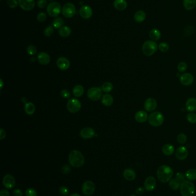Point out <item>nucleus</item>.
<instances>
[{
	"label": "nucleus",
	"mask_w": 196,
	"mask_h": 196,
	"mask_svg": "<svg viewBox=\"0 0 196 196\" xmlns=\"http://www.w3.org/2000/svg\"><path fill=\"white\" fill-rule=\"evenodd\" d=\"M157 175L160 182L166 184L171 179L173 176V171L170 167L167 165H162L158 169Z\"/></svg>",
	"instance_id": "1"
},
{
	"label": "nucleus",
	"mask_w": 196,
	"mask_h": 196,
	"mask_svg": "<svg viewBox=\"0 0 196 196\" xmlns=\"http://www.w3.org/2000/svg\"><path fill=\"white\" fill-rule=\"evenodd\" d=\"M69 162L72 166L75 168L80 167L84 165L85 158L81 152L77 150H74L69 154Z\"/></svg>",
	"instance_id": "2"
},
{
	"label": "nucleus",
	"mask_w": 196,
	"mask_h": 196,
	"mask_svg": "<svg viewBox=\"0 0 196 196\" xmlns=\"http://www.w3.org/2000/svg\"><path fill=\"white\" fill-rule=\"evenodd\" d=\"M180 192L182 196H193L195 192V184L190 181H184L181 184Z\"/></svg>",
	"instance_id": "3"
},
{
	"label": "nucleus",
	"mask_w": 196,
	"mask_h": 196,
	"mask_svg": "<svg viewBox=\"0 0 196 196\" xmlns=\"http://www.w3.org/2000/svg\"><path fill=\"white\" fill-rule=\"evenodd\" d=\"M158 49V45L152 40H147L142 45L143 53L146 56L153 55Z\"/></svg>",
	"instance_id": "4"
},
{
	"label": "nucleus",
	"mask_w": 196,
	"mask_h": 196,
	"mask_svg": "<svg viewBox=\"0 0 196 196\" xmlns=\"http://www.w3.org/2000/svg\"><path fill=\"white\" fill-rule=\"evenodd\" d=\"M164 119V117L161 112L155 111L148 116V121L149 124L152 127H159L163 123Z\"/></svg>",
	"instance_id": "5"
},
{
	"label": "nucleus",
	"mask_w": 196,
	"mask_h": 196,
	"mask_svg": "<svg viewBox=\"0 0 196 196\" xmlns=\"http://www.w3.org/2000/svg\"><path fill=\"white\" fill-rule=\"evenodd\" d=\"M61 5L58 2H52L47 7V12L49 16L55 17L58 16L61 12Z\"/></svg>",
	"instance_id": "6"
},
{
	"label": "nucleus",
	"mask_w": 196,
	"mask_h": 196,
	"mask_svg": "<svg viewBox=\"0 0 196 196\" xmlns=\"http://www.w3.org/2000/svg\"><path fill=\"white\" fill-rule=\"evenodd\" d=\"M62 14L66 18H71L76 13V9L75 5L71 2H68L65 4L62 9Z\"/></svg>",
	"instance_id": "7"
},
{
	"label": "nucleus",
	"mask_w": 196,
	"mask_h": 196,
	"mask_svg": "<svg viewBox=\"0 0 196 196\" xmlns=\"http://www.w3.org/2000/svg\"><path fill=\"white\" fill-rule=\"evenodd\" d=\"M67 108L71 113H76L78 112L81 108V103L77 99L73 98L68 101Z\"/></svg>",
	"instance_id": "8"
},
{
	"label": "nucleus",
	"mask_w": 196,
	"mask_h": 196,
	"mask_svg": "<svg viewBox=\"0 0 196 196\" xmlns=\"http://www.w3.org/2000/svg\"><path fill=\"white\" fill-rule=\"evenodd\" d=\"M96 186L93 182L91 181H85L82 186V190L84 195L90 196L93 195L95 191Z\"/></svg>",
	"instance_id": "9"
},
{
	"label": "nucleus",
	"mask_w": 196,
	"mask_h": 196,
	"mask_svg": "<svg viewBox=\"0 0 196 196\" xmlns=\"http://www.w3.org/2000/svg\"><path fill=\"white\" fill-rule=\"evenodd\" d=\"M102 91L101 88L98 87H92L89 89L88 91V98L93 101L98 100L102 96Z\"/></svg>",
	"instance_id": "10"
},
{
	"label": "nucleus",
	"mask_w": 196,
	"mask_h": 196,
	"mask_svg": "<svg viewBox=\"0 0 196 196\" xmlns=\"http://www.w3.org/2000/svg\"><path fill=\"white\" fill-rule=\"evenodd\" d=\"M179 81L182 85L184 86H189L194 82V77L190 73H185L180 76Z\"/></svg>",
	"instance_id": "11"
},
{
	"label": "nucleus",
	"mask_w": 196,
	"mask_h": 196,
	"mask_svg": "<svg viewBox=\"0 0 196 196\" xmlns=\"http://www.w3.org/2000/svg\"><path fill=\"white\" fill-rule=\"evenodd\" d=\"M18 2L20 8L25 11L32 10L35 5V0H18Z\"/></svg>",
	"instance_id": "12"
},
{
	"label": "nucleus",
	"mask_w": 196,
	"mask_h": 196,
	"mask_svg": "<svg viewBox=\"0 0 196 196\" xmlns=\"http://www.w3.org/2000/svg\"><path fill=\"white\" fill-rule=\"evenodd\" d=\"M156 186L157 181L155 178L153 176L148 177L144 181V188L148 192H151L155 189Z\"/></svg>",
	"instance_id": "13"
},
{
	"label": "nucleus",
	"mask_w": 196,
	"mask_h": 196,
	"mask_svg": "<svg viewBox=\"0 0 196 196\" xmlns=\"http://www.w3.org/2000/svg\"><path fill=\"white\" fill-rule=\"evenodd\" d=\"M3 185L7 189H12L16 185V181L14 177L12 175L8 174L3 178L2 180Z\"/></svg>",
	"instance_id": "14"
},
{
	"label": "nucleus",
	"mask_w": 196,
	"mask_h": 196,
	"mask_svg": "<svg viewBox=\"0 0 196 196\" xmlns=\"http://www.w3.org/2000/svg\"><path fill=\"white\" fill-rule=\"evenodd\" d=\"M157 100L153 98H147L144 103V108L148 112L154 111L157 107Z\"/></svg>",
	"instance_id": "15"
},
{
	"label": "nucleus",
	"mask_w": 196,
	"mask_h": 196,
	"mask_svg": "<svg viewBox=\"0 0 196 196\" xmlns=\"http://www.w3.org/2000/svg\"><path fill=\"white\" fill-rule=\"evenodd\" d=\"M79 14L82 18L84 19H89L93 15V10L89 6L84 5L80 8Z\"/></svg>",
	"instance_id": "16"
},
{
	"label": "nucleus",
	"mask_w": 196,
	"mask_h": 196,
	"mask_svg": "<svg viewBox=\"0 0 196 196\" xmlns=\"http://www.w3.org/2000/svg\"><path fill=\"white\" fill-rule=\"evenodd\" d=\"M188 150L184 146L178 147L176 151V157L178 160L184 161L188 156Z\"/></svg>",
	"instance_id": "17"
},
{
	"label": "nucleus",
	"mask_w": 196,
	"mask_h": 196,
	"mask_svg": "<svg viewBox=\"0 0 196 196\" xmlns=\"http://www.w3.org/2000/svg\"><path fill=\"white\" fill-rule=\"evenodd\" d=\"M95 135V131L92 128H84L80 132L81 137L83 139H90L94 137Z\"/></svg>",
	"instance_id": "18"
},
{
	"label": "nucleus",
	"mask_w": 196,
	"mask_h": 196,
	"mask_svg": "<svg viewBox=\"0 0 196 196\" xmlns=\"http://www.w3.org/2000/svg\"><path fill=\"white\" fill-rule=\"evenodd\" d=\"M57 66L60 69L65 71L69 68L70 63L69 60L65 57H60L57 60Z\"/></svg>",
	"instance_id": "19"
},
{
	"label": "nucleus",
	"mask_w": 196,
	"mask_h": 196,
	"mask_svg": "<svg viewBox=\"0 0 196 196\" xmlns=\"http://www.w3.org/2000/svg\"><path fill=\"white\" fill-rule=\"evenodd\" d=\"M135 119L138 123H144L148 120V115L146 111L140 110L135 114Z\"/></svg>",
	"instance_id": "20"
},
{
	"label": "nucleus",
	"mask_w": 196,
	"mask_h": 196,
	"mask_svg": "<svg viewBox=\"0 0 196 196\" xmlns=\"http://www.w3.org/2000/svg\"><path fill=\"white\" fill-rule=\"evenodd\" d=\"M185 107L189 112H193L196 111V99L195 98H189L186 100Z\"/></svg>",
	"instance_id": "21"
},
{
	"label": "nucleus",
	"mask_w": 196,
	"mask_h": 196,
	"mask_svg": "<svg viewBox=\"0 0 196 196\" xmlns=\"http://www.w3.org/2000/svg\"><path fill=\"white\" fill-rule=\"evenodd\" d=\"M38 60L40 64L43 65H47L50 62V56L46 52H40L38 55Z\"/></svg>",
	"instance_id": "22"
},
{
	"label": "nucleus",
	"mask_w": 196,
	"mask_h": 196,
	"mask_svg": "<svg viewBox=\"0 0 196 196\" xmlns=\"http://www.w3.org/2000/svg\"><path fill=\"white\" fill-rule=\"evenodd\" d=\"M123 177L128 181H133L136 178V174L134 170L127 168L123 172Z\"/></svg>",
	"instance_id": "23"
},
{
	"label": "nucleus",
	"mask_w": 196,
	"mask_h": 196,
	"mask_svg": "<svg viewBox=\"0 0 196 196\" xmlns=\"http://www.w3.org/2000/svg\"><path fill=\"white\" fill-rule=\"evenodd\" d=\"M113 6L116 9L120 11L125 10L127 7V2L126 0H115Z\"/></svg>",
	"instance_id": "24"
},
{
	"label": "nucleus",
	"mask_w": 196,
	"mask_h": 196,
	"mask_svg": "<svg viewBox=\"0 0 196 196\" xmlns=\"http://www.w3.org/2000/svg\"><path fill=\"white\" fill-rule=\"evenodd\" d=\"M162 151L163 154H165V156H170L174 152V147L170 143H167L163 146Z\"/></svg>",
	"instance_id": "25"
},
{
	"label": "nucleus",
	"mask_w": 196,
	"mask_h": 196,
	"mask_svg": "<svg viewBox=\"0 0 196 196\" xmlns=\"http://www.w3.org/2000/svg\"><path fill=\"white\" fill-rule=\"evenodd\" d=\"M134 20L136 22H142L144 21L146 18V14L144 11L140 10L137 11L134 14Z\"/></svg>",
	"instance_id": "26"
},
{
	"label": "nucleus",
	"mask_w": 196,
	"mask_h": 196,
	"mask_svg": "<svg viewBox=\"0 0 196 196\" xmlns=\"http://www.w3.org/2000/svg\"><path fill=\"white\" fill-rule=\"evenodd\" d=\"M149 37L152 41H158L161 37L160 32L157 29H152L150 31Z\"/></svg>",
	"instance_id": "27"
},
{
	"label": "nucleus",
	"mask_w": 196,
	"mask_h": 196,
	"mask_svg": "<svg viewBox=\"0 0 196 196\" xmlns=\"http://www.w3.org/2000/svg\"><path fill=\"white\" fill-rule=\"evenodd\" d=\"M183 5L186 10H193L196 7V0H184Z\"/></svg>",
	"instance_id": "28"
},
{
	"label": "nucleus",
	"mask_w": 196,
	"mask_h": 196,
	"mask_svg": "<svg viewBox=\"0 0 196 196\" xmlns=\"http://www.w3.org/2000/svg\"><path fill=\"white\" fill-rule=\"evenodd\" d=\"M113 103V98L109 94H105L102 98V103L107 106H110Z\"/></svg>",
	"instance_id": "29"
},
{
	"label": "nucleus",
	"mask_w": 196,
	"mask_h": 196,
	"mask_svg": "<svg viewBox=\"0 0 196 196\" xmlns=\"http://www.w3.org/2000/svg\"><path fill=\"white\" fill-rule=\"evenodd\" d=\"M59 35L63 37H66L70 36V35L71 33V30L70 28L68 26H63L60 28H59Z\"/></svg>",
	"instance_id": "30"
},
{
	"label": "nucleus",
	"mask_w": 196,
	"mask_h": 196,
	"mask_svg": "<svg viewBox=\"0 0 196 196\" xmlns=\"http://www.w3.org/2000/svg\"><path fill=\"white\" fill-rule=\"evenodd\" d=\"M181 182H179L176 178L171 179L170 181L168 182V186L170 187L171 189L173 190H176L179 188H180Z\"/></svg>",
	"instance_id": "31"
},
{
	"label": "nucleus",
	"mask_w": 196,
	"mask_h": 196,
	"mask_svg": "<svg viewBox=\"0 0 196 196\" xmlns=\"http://www.w3.org/2000/svg\"><path fill=\"white\" fill-rule=\"evenodd\" d=\"M186 178L189 181H194L196 179V169H190L186 171L185 173Z\"/></svg>",
	"instance_id": "32"
},
{
	"label": "nucleus",
	"mask_w": 196,
	"mask_h": 196,
	"mask_svg": "<svg viewBox=\"0 0 196 196\" xmlns=\"http://www.w3.org/2000/svg\"><path fill=\"white\" fill-rule=\"evenodd\" d=\"M73 94L76 97H81L84 93V88L81 85H77L73 88Z\"/></svg>",
	"instance_id": "33"
},
{
	"label": "nucleus",
	"mask_w": 196,
	"mask_h": 196,
	"mask_svg": "<svg viewBox=\"0 0 196 196\" xmlns=\"http://www.w3.org/2000/svg\"><path fill=\"white\" fill-rule=\"evenodd\" d=\"M25 111L28 115L33 114L35 111V105L31 102L27 103L25 105Z\"/></svg>",
	"instance_id": "34"
},
{
	"label": "nucleus",
	"mask_w": 196,
	"mask_h": 196,
	"mask_svg": "<svg viewBox=\"0 0 196 196\" xmlns=\"http://www.w3.org/2000/svg\"><path fill=\"white\" fill-rule=\"evenodd\" d=\"M64 25V20L60 17L55 18L52 21V26L56 29L60 28Z\"/></svg>",
	"instance_id": "35"
},
{
	"label": "nucleus",
	"mask_w": 196,
	"mask_h": 196,
	"mask_svg": "<svg viewBox=\"0 0 196 196\" xmlns=\"http://www.w3.org/2000/svg\"><path fill=\"white\" fill-rule=\"evenodd\" d=\"M178 142L181 145H184L187 142V136L184 133H180L176 137Z\"/></svg>",
	"instance_id": "36"
},
{
	"label": "nucleus",
	"mask_w": 196,
	"mask_h": 196,
	"mask_svg": "<svg viewBox=\"0 0 196 196\" xmlns=\"http://www.w3.org/2000/svg\"><path fill=\"white\" fill-rule=\"evenodd\" d=\"M113 86L110 82H105L102 86V89L105 92H110L112 91Z\"/></svg>",
	"instance_id": "37"
},
{
	"label": "nucleus",
	"mask_w": 196,
	"mask_h": 196,
	"mask_svg": "<svg viewBox=\"0 0 196 196\" xmlns=\"http://www.w3.org/2000/svg\"><path fill=\"white\" fill-rule=\"evenodd\" d=\"M187 120L192 124L196 123V114L194 112H190L186 115Z\"/></svg>",
	"instance_id": "38"
},
{
	"label": "nucleus",
	"mask_w": 196,
	"mask_h": 196,
	"mask_svg": "<svg viewBox=\"0 0 196 196\" xmlns=\"http://www.w3.org/2000/svg\"><path fill=\"white\" fill-rule=\"evenodd\" d=\"M158 48L160 50V51H161L162 52L166 53L169 49V45L167 43H165V42L160 43L158 45Z\"/></svg>",
	"instance_id": "39"
},
{
	"label": "nucleus",
	"mask_w": 196,
	"mask_h": 196,
	"mask_svg": "<svg viewBox=\"0 0 196 196\" xmlns=\"http://www.w3.org/2000/svg\"><path fill=\"white\" fill-rule=\"evenodd\" d=\"M187 68V66L185 62L184 61H181L180 62L178 66H177V69L178 71L179 72H184L186 71V69Z\"/></svg>",
	"instance_id": "40"
},
{
	"label": "nucleus",
	"mask_w": 196,
	"mask_h": 196,
	"mask_svg": "<svg viewBox=\"0 0 196 196\" xmlns=\"http://www.w3.org/2000/svg\"><path fill=\"white\" fill-rule=\"evenodd\" d=\"M26 196H37V192L33 188L30 187L25 190Z\"/></svg>",
	"instance_id": "41"
},
{
	"label": "nucleus",
	"mask_w": 196,
	"mask_h": 196,
	"mask_svg": "<svg viewBox=\"0 0 196 196\" xmlns=\"http://www.w3.org/2000/svg\"><path fill=\"white\" fill-rule=\"evenodd\" d=\"M53 33H54V28L51 25H49L47 28H46L44 32V35L46 37H50L53 34Z\"/></svg>",
	"instance_id": "42"
},
{
	"label": "nucleus",
	"mask_w": 196,
	"mask_h": 196,
	"mask_svg": "<svg viewBox=\"0 0 196 196\" xmlns=\"http://www.w3.org/2000/svg\"><path fill=\"white\" fill-rule=\"evenodd\" d=\"M27 52L30 55H34L37 53V48L33 45H30L27 49Z\"/></svg>",
	"instance_id": "43"
},
{
	"label": "nucleus",
	"mask_w": 196,
	"mask_h": 196,
	"mask_svg": "<svg viewBox=\"0 0 196 196\" xmlns=\"http://www.w3.org/2000/svg\"><path fill=\"white\" fill-rule=\"evenodd\" d=\"M194 28L192 26H187L186 28H185V30H184V33H185V35L186 36L192 35L193 33H194Z\"/></svg>",
	"instance_id": "44"
},
{
	"label": "nucleus",
	"mask_w": 196,
	"mask_h": 196,
	"mask_svg": "<svg viewBox=\"0 0 196 196\" xmlns=\"http://www.w3.org/2000/svg\"><path fill=\"white\" fill-rule=\"evenodd\" d=\"M59 193L63 196H68L69 194V189L67 187L65 186H61L59 189Z\"/></svg>",
	"instance_id": "45"
},
{
	"label": "nucleus",
	"mask_w": 196,
	"mask_h": 196,
	"mask_svg": "<svg viewBox=\"0 0 196 196\" xmlns=\"http://www.w3.org/2000/svg\"><path fill=\"white\" fill-rule=\"evenodd\" d=\"M18 1L17 0H7V4L11 9H14L17 7L18 5Z\"/></svg>",
	"instance_id": "46"
},
{
	"label": "nucleus",
	"mask_w": 196,
	"mask_h": 196,
	"mask_svg": "<svg viewBox=\"0 0 196 196\" xmlns=\"http://www.w3.org/2000/svg\"><path fill=\"white\" fill-rule=\"evenodd\" d=\"M47 19V14L44 12H40L37 16V20L39 22H44Z\"/></svg>",
	"instance_id": "47"
},
{
	"label": "nucleus",
	"mask_w": 196,
	"mask_h": 196,
	"mask_svg": "<svg viewBox=\"0 0 196 196\" xmlns=\"http://www.w3.org/2000/svg\"><path fill=\"white\" fill-rule=\"evenodd\" d=\"M71 170V168L69 165H65L62 167V172L65 174H68Z\"/></svg>",
	"instance_id": "48"
},
{
	"label": "nucleus",
	"mask_w": 196,
	"mask_h": 196,
	"mask_svg": "<svg viewBox=\"0 0 196 196\" xmlns=\"http://www.w3.org/2000/svg\"><path fill=\"white\" fill-rule=\"evenodd\" d=\"M37 5L40 9H44L47 5V1L46 0H38Z\"/></svg>",
	"instance_id": "49"
},
{
	"label": "nucleus",
	"mask_w": 196,
	"mask_h": 196,
	"mask_svg": "<svg viewBox=\"0 0 196 196\" xmlns=\"http://www.w3.org/2000/svg\"><path fill=\"white\" fill-rule=\"evenodd\" d=\"M60 94H61V96L62 97V98H65V99H68L71 96L70 91H69V90L66 89H63L61 91Z\"/></svg>",
	"instance_id": "50"
},
{
	"label": "nucleus",
	"mask_w": 196,
	"mask_h": 196,
	"mask_svg": "<svg viewBox=\"0 0 196 196\" xmlns=\"http://www.w3.org/2000/svg\"><path fill=\"white\" fill-rule=\"evenodd\" d=\"M176 179H178L179 182H182L184 181H185V176L182 173L178 172L176 173Z\"/></svg>",
	"instance_id": "51"
},
{
	"label": "nucleus",
	"mask_w": 196,
	"mask_h": 196,
	"mask_svg": "<svg viewBox=\"0 0 196 196\" xmlns=\"http://www.w3.org/2000/svg\"><path fill=\"white\" fill-rule=\"evenodd\" d=\"M13 195L15 196H23V193L22 191L19 189H16L13 191Z\"/></svg>",
	"instance_id": "52"
},
{
	"label": "nucleus",
	"mask_w": 196,
	"mask_h": 196,
	"mask_svg": "<svg viewBox=\"0 0 196 196\" xmlns=\"http://www.w3.org/2000/svg\"><path fill=\"white\" fill-rule=\"evenodd\" d=\"M144 188L142 187H139L136 189V193L138 195H142L144 192Z\"/></svg>",
	"instance_id": "53"
},
{
	"label": "nucleus",
	"mask_w": 196,
	"mask_h": 196,
	"mask_svg": "<svg viewBox=\"0 0 196 196\" xmlns=\"http://www.w3.org/2000/svg\"><path fill=\"white\" fill-rule=\"evenodd\" d=\"M9 192L6 189H2L0 191V196H9Z\"/></svg>",
	"instance_id": "54"
},
{
	"label": "nucleus",
	"mask_w": 196,
	"mask_h": 196,
	"mask_svg": "<svg viewBox=\"0 0 196 196\" xmlns=\"http://www.w3.org/2000/svg\"><path fill=\"white\" fill-rule=\"evenodd\" d=\"M0 133H1V135H0V139L1 140H2L4 138L6 137V132L3 130V129H1L0 130Z\"/></svg>",
	"instance_id": "55"
},
{
	"label": "nucleus",
	"mask_w": 196,
	"mask_h": 196,
	"mask_svg": "<svg viewBox=\"0 0 196 196\" xmlns=\"http://www.w3.org/2000/svg\"><path fill=\"white\" fill-rule=\"evenodd\" d=\"M69 196H81L78 193H73V194H71Z\"/></svg>",
	"instance_id": "56"
},
{
	"label": "nucleus",
	"mask_w": 196,
	"mask_h": 196,
	"mask_svg": "<svg viewBox=\"0 0 196 196\" xmlns=\"http://www.w3.org/2000/svg\"><path fill=\"white\" fill-rule=\"evenodd\" d=\"M1 81V87H2V80Z\"/></svg>",
	"instance_id": "57"
},
{
	"label": "nucleus",
	"mask_w": 196,
	"mask_h": 196,
	"mask_svg": "<svg viewBox=\"0 0 196 196\" xmlns=\"http://www.w3.org/2000/svg\"><path fill=\"white\" fill-rule=\"evenodd\" d=\"M136 196V195H131V196Z\"/></svg>",
	"instance_id": "58"
},
{
	"label": "nucleus",
	"mask_w": 196,
	"mask_h": 196,
	"mask_svg": "<svg viewBox=\"0 0 196 196\" xmlns=\"http://www.w3.org/2000/svg\"><path fill=\"white\" fill-rule=\"evenodd\" d=\"M49 1H54V0H49Z\"/></svg>",
	"instance_id": "59"
},
{
	"label": "nucleus",
	"mask_w": 196,
	"mask_h": 196,
	"mask_svg": "<svg viewBox=\"0 0 196 196\" xmlns=\"http://www.w3.org/2000/svg\"></svg>",
	"instance_id": "60"
}]
</instances>
